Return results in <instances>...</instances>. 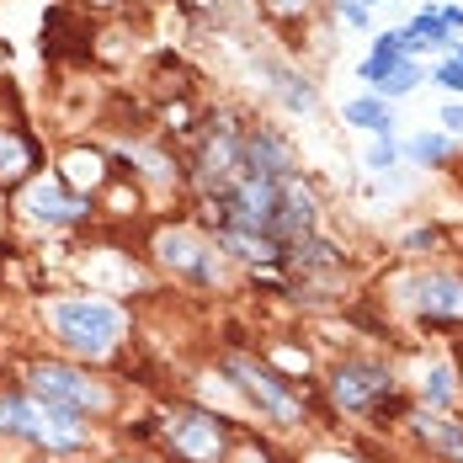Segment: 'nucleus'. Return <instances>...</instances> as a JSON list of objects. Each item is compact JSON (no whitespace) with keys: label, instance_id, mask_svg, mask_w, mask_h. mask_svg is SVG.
Wrapping results in <instances>:
<instances>
[{"label":"nucleus","instance_id":"15","mask_svg":"<svg viewBox=\"0 0 463 463\" xmlns=\"http://www.w3.org/2000/svg\"><path fill=\"white\" fill-rule=\"evenodd\" d=\"M405 149H411V160H420V165H442V160L453 155V144L442 139V134H416Z\"/></svg>","mask_w":463,"mask_h":463},{"label":"nucleus","instance_id":"13","mask_svg":"<svg viewBox=\"0 0 463 463\" xmlns=\"http://www.w3.org/2000/svg\"><path fill=\"white\" fill-rule=\"evenodd\" d=\"M346 123H357V128H373V134H394V118H389V107H383V96H357V101H346Z\"/></svg>","mask_w":463,"mask_h":463},{"label":"nucleus","instance_id":"21","mask_svg":"<svg viewBox=\"0 0 463 463\" xmlns=\"http://www.w3.org/2000/svg\"><path fill=\"white\" fill-rule=\"evenodd\" d=\"M442 22H448V27H463V11H458V5H448V11H442Z\"/></svg>","mask_w":463,"mask_h":463},{"label":"nucleus","instance_id":"1","mask_svg":"<svg viewBox=\"0 0 463 463\" xmlns=\"http://www.w3.org/2000/svg\"><path fill=\"white\" fill-rule=\"evenodd\" d=\"M0 431L22 437V442H38L43 453H75V448H86V420H75L70 411L48 405L38 394H5L0 400Z\"/></svg>","mask_w":463,"mask_h":463},{"label":"nucleus","instance_id":"16","mask_svg":"<svg viewBox=\"0 0 463 463\" xmlns=\"http://www.w3.org/2000/svg\"><path fill=\"white\" fill-rule=\"evenodd\" d=\"M426 400H431V405H448V400H453V373H448V368L431 373V383H426Z\"/></svg>","mask_w":463,"mask_h":463},{"label":"nucleus","instance_id":"11","mask_svg":"<svg viewBox=\"0 0 463 463\" xmlns=\"http://www.w3.org/2000/svg\"><path fill=\"white\" fill-rule=\"evenodd\" d=\"M416 437L431 448V453H442L448 463H463V426L458 420H442V416H416Z\"/></svg>","mask_w":463,"mask_h":463},{"label":"nucleus","instance_id":"9","mask_svg":"<svg viewBox=\"0 0 463 463\" xmlns=\"http://www.w3.org/2000/svg\"><path fill=\"white\" fill-rule=\"evenodd\" d=\"M155 245H160V261H165L171 272H182V278H192V282H213V250H208L197 234L165 230Z\"/></svg>","mask_w":463,"mask_h":463},{"label":"nucleus","instance_id":"7","mask_svg":"<svg viewBox=\"0 0 463 463\" xmlns=\"http://www.w3.org/2000/svg\"><path fill=\"white\" fill-rule=\"evenodd\" d=\"M171 448L186 463H219L224 458V416H208V411H186L165 426Z\"/></svg>","mask_w":463,"mask_h":463},{"label":"nucleus","instance_id":"12","mask_svg":"<svg viewBox=\"0 0 463 463\" xmlns=\"http://www.w3.org/2000/svg\"><path fill=\"white\" fill-rule=\"evenodd\" d=\"M405 38H411V53H420V48H453V27L442 22V11H420L416 22L405 27Z\"/></svg>","mask_w":463,"mask_h":463},{"label":"nucleus","instance_id":"20","mask_svg":"<svg viewBox=\"0 0 463 463\" xmlns=\"http://www.w3.org/2000/svg\"><path fill=\"white\" fill-rule=\"evenodd\" d=\"M442 123H448V134H463V101L442 107Z\"/></svg>","mask_w":463,"mask_h":463},{"label":"nucleus","instance_id":"4","mask_svg":"<svg viewBox=\"0 0 463 463\" xmlns=\"http://www.w3.org/2000/svg\"><path fill=\"white\" fill-rule=\"evenodd\" d=\"M27 389H33L38 400H48V405L70 411V416H96V411H107V389L91 383L86 373L59 368V363H38V368L27 373Z\"/></svg>","mask_w":463,"mask_h":463},{"label":"nucleus","instance_id":"19","mask_svg":"<svg viewBox=\"0 0 463 463\" xmlns=\"http://www.w3.org/2000/svg\"><path fill=\"white\" fill-rule=\"evenodd\" d=\"M341 16H346L352 27H363V22H368V5H363V0H341Z\"/></svg>","mask_w":463,"mask_h":463},{"label":"nucleus","instance_id":"18","mask_svg":"<svg viewBox=\"0 0 463 463\" xmlns=\"http://www.w3.org/2000/svg\"><path fill=\"white\" fill-rule=\"evenodd\" d=\"M368 165H373V171H389V165H394V139H383V144H373V155H368Z\"/></svg>","mask_w":463,"mask_h":463},{"label":"nucleus","instance_id":"2","mask_svg":"<svg viewBox=\"0 0 463 463\" xmlns=\"http://www.w3.org/2000/svg\"><path fill=\"white\" fill-rule=\"evenodd\" d=\"M48 320H53V335L80 357H107L123 335V315L96 298H64V304H53Z\"/></svg>","mask_w":463,"mask_h":463},{"label":"nucleus","instance_id":"3","mask_svg":"<svg viewBox=\"0 0 463 463\" xmlns=\"http://www.w3.org/2000/svg\"><path fill=\"white\" fill-rule=\"evenodd\" d=\"M224 373H230L234 389H240L245 400H256V405L278 420V426H298V420L309 416V411H304V400L288 389V378H278L267 363H256V357H230Z\"/></svg>","mask_w":463,"mask_h":463},{"label":"nucleus","instance_id":"22","mask_svg":"<svg viewBox=\"0 0 463 463\" xmlns=\"http://www.w3.org/2000/svg\"><path fill=\"white\" fill-rule=\"evenodd\" d=\"M368 5H383V0H368Z\"/></svg>","mask_w":463,"mask_h":463},{"label":"nucleus","instance_id":"5","mask_svg":"<svg viewBox=\"0 0 463 463\" xmlns=\"http://www.w3.org/2000/svg\"><path fill=\"white\" fill-rule=\"evenodd\" d=\"M405 304L420 325H463V278L458 272H426L405 282Z\"/></svg>","mask_w":463,"mask_h":463},{"label":"nucleus","instance_id":"17","mask_svg":"<svg viewBox=\"0 0 463 463\" xmlns=\"http://www.w3.org/2000/svg\"><path fill=\"white\" fill-rule=\"evenodd\" d=\"M437 86H448V91H463V53H453V59L437 70Z\"/></svg>","mask_w":463,"mask_h":463},{"label":"nucleus","instance_id":"10","mask_svg":"<svg viewBox=\"0 0 463 463\" xmlns=\"http://www.w3.org/2000/svg\"><path fill=\"white\" fill-rule=\"evenodd\" d=\"M363 75L373 80V91L378 96H411L416 91V80H420V64L416 59H368Z\"/></svg>","mask_w":463,"mask_h":463},{"label":"nucleus","instance_id":"8","mask_svg":"<svg viewBox=\"0 0 463 463\" xmlns=\"http://www.w3.org/2000/svg\"><path fill=\"white\" fill-rule=\"evenodd\" d=\"M22 208L38 219V224H75V219H86V197H70L59 176H48V182H33L27 186V197H22Z\"/></svg>","mask_w":463,"mask_h":463},{"label":"nucleus","instance_id":"6","mask_svg":"<svg viewBox=\"0 0 463 463\" xmlns=\"http://www.w3.org/2000/svg\"><path fill=\"white\" fill-rule=\"evenodd\" d=\"M330 394H335L341 411L368 416L378 400L394 394V378H389V368H378V363H341V368L330 373Z\"/></svg>","mask_w":463,"mask_h":463},{"label":"nucleus","instance_id":"14","mask_svg":"<svg viewBox=\"0 0 463 463\" xmlns=\"http://www.w3.org/2000/svg\"><path fill=\"white\" fill-rule=\"evenodd\" d=\"M27 165H33V149L16 139L11 128H0V182H16V176H27Z\"/></svg>","mask_w":463,"mask_h":463}]
</instances>
